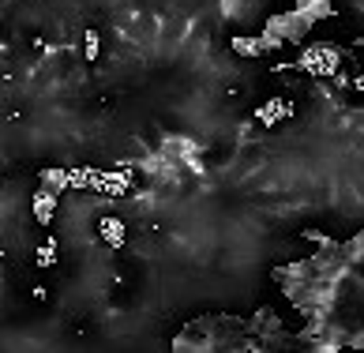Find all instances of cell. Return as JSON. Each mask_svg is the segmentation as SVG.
<instances>
[{
  "label": "cell",
  "instance_id": "cell-1",
  "mask_svg": "<svg viewBox=\"0 0 364 353\" xmlns=\"http://www.w3.org/2000/svg\"><path fill=\"white\" fill-rule=\"evenodd\" d=\"M296 68L308 75H316V79H331V75H338V68H342V49H334V46H308L301 53V60H296Z\"/></svg>",
  "mask_w": 364,
  "mask_h": 353
},
{
  "label": "cell",
  "instance_id": "cell-2",
  "mask_svg": "<svg viewBox=\"0 0 364 353\" xmlns=\"http://www.w3.org/2000/svg\"><path fill=\"white\" fill-rule=\"evenodd\" d=\"M308 31H312V23H308L301 11H278V16L267 19V34L282 38V42H301Z\"/></svg>",
  "mask_w": 364,
  "mask_h": 353
},
{
  "label": "cell",
  "instance_id": "cell-3",
  "mask_svg": "<svg viewBox=\"0 0 364 353\" xmlns=\"http://www.w3.org/2000/svg\"><path fill=\"white\" fill-rule=\"evenodd\" d=\"M57 192H49V188H38V192H34V203H31V207H34V222L38 226H49L53 222V211H57Z\"/></svg>",
  "mask_w": 364,
  "mask_h": 353
},
{
  "label": "cell",
  "instance_id": "cell-4",
  "mask_svg": "<svg viewBox=\"0 0 364 353\" xmlns=\"http://www.w3.org/2000/svg\"><path fill=\"white\" fill-rule=\"evenodd\" d=\"M293 117V105L286 98H271V102H263L259 110H255V120L259 125H274V120H289Z\"/></svg>",
  "mask_w": 364,
  "mask_h": 353
},
{
  "label": "cell",
  "instance_id": "cell-5",
  "mask_svg": "<svg viewBox=\"0 0 364 353\" xmlns=\"http://www.w3.org/2000/svg\"><path fill=\"white\" fill-rule=\"evenodd\" d=\"M98 233H102V241L109 244V248H124V218L105 214V218L98 222Z\"/></svg>",
  "mask_w": 364,
  "mask_h": 353
},
{
  "label": "cell",
  "instance_id": "cell-6",
  "mask_svg": "<svg viewBox=\"0 0 364 353\" xmlns=\"http://www.w3.org/2000/svg\"><path fill=\"white\" fill-rule=\"evenodd\" d=\"M233 53L237 57H245V60H255V57H263V38L259 34H233Z\"/></svg>",
  "mask_w": 364,
  "mask_h": 353
},
{
  "label": "cell",
  "instance_id": "cell-7",
  "mask_svg": "<svg viewBox=\"0 0 364 353\" xmlns=\"http://www.w3.org/2000/svg\"><path fill=\"white\" fill-rule=\"evenodd\" d=\"M293 11H301V16L316 26L319 19H327V16H331L334 4H331V0H296V8H293Z\"/></svg>",
  "mask_w": 364,
  "mask_h": 353
},
{
  "label": "cell",
  "instance_id": "cell-8",
  "mask_svg": "<svg viewBox=\"0 0 364 353\" xmlns=\"http://www.w3.org/2000/svg\"><path fill=\"white\" fill-rule=\"evenodd\" d=\"M38 181H42V188H49V192H57V196L68 192V169H42Z\"/></svg>",
  "mask_w": 364,
  "mask_h": 353
},
{
  "label": "cell",
  "instance_id": "cell-9",
  "mask_svg": "<svg viewBox=\"0 0 364 353\" xmlns=\"http://www.w3.org/2000/svg\"><path fill=\"white\" fill-rule=\"evenodd\" d=\"M53 263H57V241H42V248H38V255H34V267L38 270H49Z\"/></svg>",
  "mask_w": 364,
  "mask_h": 353
},
{
  "label": "cell",
  "instance_id": "cell-10",
  "mask_svg": "<svg viewBox=\"0 0 364 353\" xmlns=\"http://www.w3.org/2000/svg\"><path fill=\"white\" fill-rule=\"evenodd\" d=\"M98 49H102L98 31H87V34H83V57H87V60H98Z\"/></svg>",
  "mask_w": 364,
  "mask_h": 353
}]
</instances>
